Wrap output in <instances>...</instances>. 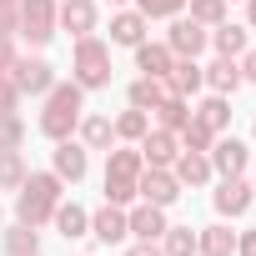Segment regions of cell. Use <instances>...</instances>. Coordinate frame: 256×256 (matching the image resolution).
Instances as JSON below:
<instances>
[{"mask_svg":"<svg viewBox=\"0 0 256 256\" xmlns=\"http://www.w3.org/2000/svg\"><path fill=\"white\" fill-rule=\"evenodd\" d=\"M76 106H80V90H76V86L56 90V100H50V110L40 116V126H46L50 136H66V126H76Z\"/></svg>","mask_w":256,"mask_h":256,"instance_id":"1","label":"cell"},{"mask_svg":"<svg viewBox=\"0 0 256 256\" xmlns=\"http://www.w3.org/2000/svg\"><path fill=\"white\" fill-rule=\"evenodd\" d=\"M50 201H56V181H50V176H36V181L26 186V196H20V216H26V221H40V216L50 211Z\"/></svg>","mask_w":256,"mask_h":256,"instance_id":"2","label":"cell"},{"mask_svg":"<svg viewBox=\"0 0 256 256\" xmlns=\"http://www.w3.org/2000/svg\"><path fill=\"white\" fill-rule=\"evenodd\" d=\"M76 66H80V80H86V86H106V56H100V46H96V40H86V46H80Z\"/></svg>","mask_w":256,"mask_h":256,"instance_id":"3","label":"cell"},{"mask_svg":"<svg viewBox=\"0 0 256 256\" xmlns=\"http://www.w3.org/2000/svg\"><path fill=\"white\" fill-rule=\"evenodd\" d=\"M131 231H136L141 241H156V236H166V216H161V206H146V211H136V216H131Z\"/></svg>","mask_w":256,"mask_h":256,"instance_id":"4","label":"cell"},{"mask_svg":"<svg viewBox=\"0 0 256 256\" xmlns=\"http://www.w3.org/2000/svg\"><path fill=\"white\" fill-rule=\"evenodd\" d=\"M26 36L30 40L50 36V0H30V6H26Z\"/></svg>","mask_w":256,"mask_h":256,"instance_id":"5","label":"cell"},{"mask_svg":"<svg viewBox=\"0 0 256 256\" xmlns=\"http://www.w3.org/2000/svg\"><path fill=\"white\" fill-rule=\"evenodd\" d=\"M126 231H131V221H126V216H120V211H110V206H106V211H100V216H96V236H100V241H106V246H110V241H120V236H126Z\"/></svg>","mask_w":256,"mask_h":256,"instance_id":"6","label":"cell"},{"mask_svg":"<svg viewBox=\"0 0 256 256\" xmlns=\"http://www.w3.org/2000/svg\"><path fill=\"white\" fill-rule=\"evenodd\" d=\"M16 70H20V76H16L20 90H46V86H50V66H46V60H26V66H16Z\"/></svg>","mask_w":256,"mask_h":256,"instance_id":"7","label":"cell"},{"mask_svg":"<svg viewBox=\"0 0 256 256\" xmlns=\"http://www.w3.org/2000/svg\"><path fill=\"white\" fill-rule=\"evenodd\" d=\"M141 191H146V201H151V206H171V201H176V181H171V176H161V171H156V176H146V181H141Z\"/></svg>","mask_w":256,"mask_h":256,"instance_id":"8","label":"cell"},{"mask_svg":"<svg viewBox=\"0 0 256 256\" xmlns=\"http://www.w3.org/2000/svg\"><path fill=\"white\" fill-rule=\"evenodd\" d=\"M246 201H251V196H246V186H241V181H226V186L216 191V211H226V216H241V211H246Z\"/></svg>","mask_w":256,"mask_h":256,"instance_id":"9","label":"cell"},{"mask_svg":"<svg viewBox=\"0 0 256 256\" xmlns=\"http://www.w3.org/2000/svg\"><path fill=\"white\" fill-rule=\"evenodd\" d=\"M56 171L70 176V181H80V176H86V151H80V146H60V151H56Z\"/></svg>","mask_w":256,"mask_h":256,"instance_id":"10","label":"cell"},{"mask_svg":"<svg viewBox=\"0 0 256 256\" xmlns=\"http://www.w3.org/2000/svg\"><path fill=\"white\" fill-rule=\"evenodd\" d=\"M141 30H146V20H141V16H116V26H110V40H120V46H136V40H141Z\"/></svg>","mask_w":256,"mask_h":256,"instance_id":"11","label":"cell"},{"mask_svg":"<svg viewBox=\"0 0 256 256\" xmlns=\"http://www.w3.org/2000/svg\"><path fill=\"white\" fill-rule=\"evenodd\" d=\"M171 46H176V50H191V56H196V50L206 46V36H201V26H191V20H181V26L171 30Z\"/></svg>","mask_w":256,"mask_h":256,"instance_id":"12","label":"cell"},{"mask_svg":"<svg viewBox=\"0 0 256 256\" xmlns=\"http://www.w3.org/2000/svg\"><path fill=\"white\" fill-rule=\"evenodd\" d=\"M216 166L236 176V171L246 166V146H241V141H221V146H216Z\"/></svg>","mask_w":256,"mask_h":256,"instance_id":"13","label":"cell"},{"mask_svg":"<svg viewBox=\"0 0 256 256\" xmlns=\"http://www.w3.org/2000/svg\"><path fill=\"white\" fill-rule=\"evenodd\" d=\"M66 26H76V36H86L96 26V10L86 6V0H70V6H66Z\"/></svg>","mask_w":256,"mask_h":256,"instance_id":"14","label":"cell"},{"mask_svg":"<svg viewBox=\"0 0 256 256\" xmlns=\"http://www.w3.org/2000/svg\"><path fill=\"white\" fill-rule=\"evenodd\" d=\"M166 66H171V56L161 46H141V70L146 76H166Z\"/></svg>","mask_w":256,"mask_h":256,"instance_id":"15","label":"cell"},{"mask_svg":"<svg viewBox=\"0 0 256 256\" xmlns=\"http://www.w3.org/2000/svg\"><path fill=\"white\" fill-rule=\"evenodd\" d=\"M236 80H241V76H236L231 60H216V66H211V86H216V90H236Z\"/></svg>","mask_w":256,"mask_h":256,"instance_id":"16","label":"cell"},{"mask_svg":"<svg viewBox=\"0 0 256 256\" xmlns=\"http://www.w3.org/2000/svg\"><path fill=\"white\" fill-rule=\"evenodd\" d=\"M56 221H60V231H66V236H80V231H86V211H80V206H60V216H56Z\"/></svg>","mask_w":256,"mask_h":256,"instance_id":"17","label":"cell"},{"mask_svg":"<svg viewBox=\"0 0 256 256\" xmlns=\"http://www.w3.org/2000/svg\"><path fill=\"white\" fill-rule=\"evenodd\" d=\"M6 246H10V256H36V231H26V226H20V231H10V236H6Z\"/></svg>","mask_w":256,"mask_h":256,"instance_id":"18","label":"cell"},{"mask_svg":"<svg viewBox=\"0 0 256 256\" xmlns=\"http://www.w3.org/2000/svg\"><path fill=\"white\" fill-rule=\"evenodd\" d=\"M201 246H206L211 256H226V251H231V231H226V226H211V231L201 236Z\"/></svg>","mask_w":256,"mask_h":256,"instance_id":"19","label":"cell"},{"mask_svg":"<svg viewBox=\"0 0 256 256\" xmlns=\"http://www.w3.org/2000/svg\"><path fill=\"white\" fill-rule=\"evenodd\" d=\"M166 251H171V256H191V251H196V236H191L186 226H176V231L166 236Z\"/></svg>","mask_w":256,"mask_h":256,"instance_id":"20","label":"cell"},{"mask_svg":"<svg viewBox=\"0 0 256 256\" xmlns=\"http://www.w3.org/2000/svg\"><path fill=\"white\" fill-rule=\"evenodd\" d=\"M146 156H151V161H171V136H166V131L146 136Z\"/></svg>","mask_w":256,"mask_h":256,"instance_id":"21","label":"cell"},{"mask_svg":"<svg viewBox=\"0 0 256 256\" xmlns=\"http://www.w3.org/2000/svg\"><path fill=\"white\" fill-rule=\"evenodd\" d=\"M16 181H20V156L6 151V156H0V186H16Z\"/></svg>","mask_w":256,"mask_h":256,"instance_id":"22","label":"cell"},{"mask_svg":"<svg viewBox=\"0 0 256 256\" xmlns=\"http://www.w3.org/2000/svg\"><path fill=\"white\" fill-rule=\"evenodd\" d=\"M216 46H221V50L231 56V50H241V46H246V30H241V26H226V30L216 36Z\"/></svg>","mask_w":256,"mask_h":256,"instance_id":"23","label":"cell"},{"mask_svg":"<svg viewBox=\"0 0 256 256\" xmlns=\"http://www.w3.org/2000/svg\"><path fill=\"white\" fill-rule=\"evenodd\" d=\"M86 141H90V146H106V141H110V120H100V116L86 120Z\"/></svg>","mask_w":256,"mask_h":256,"instance_id":"24","label":"cell"},{"mask_svg":"<svg viewBox=\"0 0 256 256\" xmlns=\"http://www.w3.org/2000/svg\"><path fill=\"white\" fill-rule=\"evenodd\" d=\"M206 171H211V166H206L201 156H186V161H181V181H206Z\"/></svg>","mask_w":256,"mask_h":256,"instance_id":"25","label":"cell"},{"mask_svg":"<svg viewBox=\"0 0 256 256\" xmlns=\"http://www.w3.org/2000/svg\"><path fill=\"white\" fill-rule=\"evenodd\" d=\"M201 126H211V131H216V126H226V106H221V100H206V110H201Z\"/></svg>","mask_w":256,"mask_h":256,"instance_id":"26","label":"cell"},{"mask_svg":"<svg viewBox=\"0 0 256 256\" xmlns=\"http://www.w3.org/2000/svg\"><path fill=\"white\" fill-rule=\"evenodd\" d=\"M201 86V70L196 66H176V90H196Z\"/></svg>","mask_w":256,"mask_h":256,"instance_id":"27","label":"cell"},{"mask_svg":"<svg viewBox=\"0 0 256 256\" xmlns=\"http://www.w3.org/2000/svg\"><path fill=\"white\" fill-rule=\"evenodd\" d=\"M16 141H20V120L6 116V120H0V146H16Z\"/></svg>","mask_w":256,"mask_h":256,"instance_id":"28","label":"cell"},{"mask_svg":"<svg viewBox=\"0 0 256 256\" xmlns=\"http://www.w3.org/2000/svg\"><path fill=\"white\" fill-rule=\"evenodd\" d=\"M156 96H161V86H156V80H141V86L131 90V100H136V106H146V100H156Z\"/></svg>","mask_w":256,"mask_h":256,"instance_id":"29","label":"cell"},{"mask_svg":"<svg viewBox=\"0 0 256 256\" xmlns=\"http://www.w3.org/2000/svg\"><path fill=\"white\" fill-rule=\"evenodd\" d=\"M141 131H146V116H136V110L120 116V136H141Z\"/></svg>","mask_w":256,"mask_h":256,"instance_id":"30","label":"cell"},{"mask_svg":"<svg viewBox=\"0 0 256 256\" xmlns=\"http://www.w3.org/2000/svg\"><path fill=\"white\" fill-rule=\"evenodd\" d=\"M176 6H181V0H141V10H146V16H171Z\"/></svg>","mask_w":256,"mask_h":256,"instance_id":"31","label":"cell"},{"mask_svg":"<svg viewBox=\"0 0 256 256\" xmlns=\"http://www.w3.org/2000/svg\"><path fill=\"white\" fill-rule=\"evenodd\" d=\"M196 16H201V20H216V16H221V0H196Z\"/></svg>","mask_w":256,"mask_h":256,"instance_id":"32","label":"cell"},{"mask_svg":"<svg viewBox=\"0 0 256 256\" xmlns=\"http://www.w3.org/2000/svg\"><path fill=\"white\" fill-rule=\"evenodd\" d=\"M126 256H161V251H156V246L146 241V246H136V251H126Z\"/></svg>","mask_w":256,"mask_h":256,"instance_id":"33","label":"cell"},{"mask_svg":"<svg viewBox=\"0 0 256 256\" xmlns=\"http://www.w3.org/2000/svg\"><path fill=\"white\" fill-rule=\"evenodd\" d=\"M10 100H16V96H10V86H0V106H10Z\"/></svg>","mask_w":256,"mask_h":256,"instance_id":"34","label":"cell"},{"mask_svg":"<svg viewBox=\"0 0 256 256\" xmlns=\"http://www.w3.org/2000/svg\"><path fill=\"white\" fill-rule=\"evenodd\" d=\"M246 76H251V80H256V56H251V60H246Z\"/></svg>","mask_w":256,"mask_h":256,"instance_id":"35","label":"cell"},{"mask_svg":"<svg viewBox=\"0 0 256 256\" xmlns=\"http://www.w3.org/2000/svg\"><path fill=\"white\" fill-rule=\"evenodd\" d=\"M251 20H256V0H251Z\"/></svg>","mask_w":256,"mask_h":256,"instance_id":"36","label":"cell"}]
</instances>
